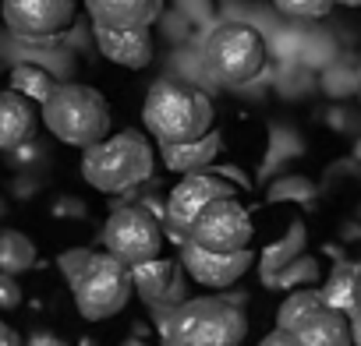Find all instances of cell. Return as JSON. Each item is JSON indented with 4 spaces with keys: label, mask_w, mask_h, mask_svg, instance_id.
Segmentation results:
<instances>
[{
    "label": "cell",
    "mask_w": 361,
    "mask_h": 346,
    "mask_svg": "<svg viewBox=\"0 0 361 346\" xmlns=\"http://www.w3.org/2000/svg\"><path fill=\"white\" fill-rule=\"evenodd\" d=\"M78 0H4L0 15L22 39H50L75 22Z\"/></svg>",
    "instance_id": "30bf717a"
},
{
    "label": "cell",
    "mask_w": 361,
    "mask_h": 346,
    "mask_svg": "<svg viewBox=\"0 0 361 346\" xmlns=\"http://www.w3.org/2000/svg\"><path fill=\"white\" fill-rule=\"evenodd\" d=\"M131 279H135V293L152 304V307H177L185 304V276H180V265L170 262V258H152V262H142L131 269Z\"/></svg>",
    "instance_id": "7c38bea8"
},
{
    "label": "cell",
    "mask_w": 361,
    "mask_h": 346,
    "mask_svg": "<svg viewBox=\"0 0 361 346\" xmlns=\"http://www.w3.org/2000/svg\"><path fill=\"white\" fill-rule=\"evenodd\" d=\"M25 346H68V339H61V335H54V332L39 328V332H32V335L25 339Z\"/></svg>",
    "instance_id": "83f0119b"
},
{
    "label": "cell",
    "mask_w": 361,
    "mask_h": 346,
    "mask_svg": "<svg viewBox=\"0 0 361 346\" xmlns=\"http://www.w3.org/2000/svg\"><path fill=\"white\" fill-rule=\"evenodd\" d=\"M202 64L220 85H248L266 64V39L241 22L220 25L202 46Z\"/></svg>",
    "instance_id": "8992f818"
},
{
    "label": "cell",
    "mask_w": 361,
    "mask_h": 346,
    "mask_svg": "<svg viewBox=\"0 0 361 346\" xmlns=\"http://www.w3.org/2000/svg\"><path fill=\"white\" fill-rule=\"evenodd\" d=\"M350 335H354V346H361V307L350 314Z\"/></svg>",
    "instance_id": "4dcf8cb0"
},
{
    "label": "cell",
    "mask_w": 361,
    "mask_h": 346,
    "mask_svg": "<svg viewBox=\"0 0 361 346\" xmlns=\"http://www.w3.org/2000/svg\"><path fill=\"white\" fill-rule=\"evenodd\" d=\"M273 8L290 18H322V15H329L333 0H273Z\"/></svg>",
    "instance_id": "cb8c5ba5"
},
{
    "label": "cell",
    "mask_w": 361,
    "mask_h": 346,
    "mask_svg": "<svg viewBox=\"0 0 361 346\" xmlns=\"http://www.w3.org/2000/svg\"><path fill=\"white\" fill-rule=\"evenodd\" d=\"M163 241H166L163 216H156L145 205H121L110 212V219L103 226V248L131 269L159 258Z\"/></svg>",
    "instance_id": "52a82bcc"
},
{
    "label": "cell",
    "mask_w": 361,
    "mask_h": 346,
    "mask_svg": "<svg viewBox=\"0 0 361 346\" xmlns=\"http://www.w3.org/2000/svg\"><path fill=\"white\" fill-rule=\"evenodd\" d=\"M36 265V244L22 230H0V272L22 276Z\"/></svg>",
    "instance_id": "ffe728a7"
},
{
    "label": "cell",
    "mask_w": 361,
    "mask_h": 346,
    "mask_svg": "<svg viewBox=\"0 0 361 346\" xmlns=\"http://www.w3.org/2000/svg\"><path fill=\"white\" fill-rule=\"evenodd\" d=\"M259 346H298V339H294V332H283V328H273Z\"/></svg>",
    "instance_id": "f1b7e54d"
},
{
    "label": "cell",
    "mask_w": 361,
    "mask_h": 346,
    "mask_svg": "<svg viewBox=\"0 0 361 346\" xmlns=\"http://www.w3.org/2000/svg\"><path fill=\"white\" fill-rule=\"evenodd\" d=\"M0 346H25V342H22V335H18L8 321H0Z\"/></svg>",
    "instance_id": "f546056e"
},
{
    "label": "cell",
    "mask_w": 361,
    "mask_h": 346,
    "mask_svg": "<svg viewBox=\"0 0 361 346\" xmlns=\"http://www.w3.org/2000/svg\"><path fill=\"white\" fill-rule=\"evenodd\" d=\"M220 145H224L220 131H209L206 138L188 141V145H159V152H163L166 169L180 173V177H188V173H202V169H209L216 162Z\"/></svg>",
    "instance_id": "e0dca14e"
},
{
    "label": "cell",
    "mask_w": 361,
    "mask_h": 346,
    "mask_svg": "<svg viewBox=\"0 0 361 346\" xmlns=\"http://www.w3.org/2000/svg\"><path fill=\"white\" fill-rule=\"evenodd\" d=\"M255 237V223L248 216V209L238 198H220L213 202L206 212H199V219L188 226V244L206 248V251H220V255H234V251H248Z\"/></svg>",
    "instance_id": "ba28073f"
},
{
    "label": "cell",
    "mask_w": 361,
    "mask_h": 346,
    "mask_svg": "<svg viewBox=\"0 0 361 346\" xmlns=\"http://www.w3.org/2000/svg\"><path fill=\"white\" fill-rule=\"evenodd\" d=\"M301 251H305V226L301 223H294L290 226V233L283 237V241H276V244H269L266 248V255H262V265H259V272H262V283L269 286L294 258H301Z\"/></svg>",
    "instance_id": "d6986e66"
},
{
    "label": "cell",
    "mask_w": 361,
    "mask_h": 346,
    "mask_svg": "<svg viewBox=\"0 0 361 346\" xmlns=\"http://www.w3.org/2000/svg\"><path fill=\"white\" fill-rule=\"evenodd\" d=\"M89 255H92L89 248H75V251H64V255L57 258V265H61V272L71 279V276H75V272H78V269L89 262Z\"/></svg>",
    "instance_id": "484cf974"
},
{
    "label": "cell",
    "mask_w": 361,
    "mask_h": 346,
    "mask_svg": "<svg viewBox=\"0 0 361 346\" xmlns=\"http://www.w3.org/2000/svg\"><path fill=\"white\" fill-rule=\"evenodd\" d=\"M220 198H234V188L220 177V173L202 169V173H188V177H180L177 188L166 198V219H163V226H166L170 241L188 244V226L199 219V212H206Z\"/></svg>",
    "instance_id": "9c48e42d"
},
{
    "label": "cell",
    "mask_w": 361,
    "mask_h": 346,
    "mask_svg": "<svg viewBox=\"0 0 361 346\" xmlns=\"http://www.w3.org/2000/svg\"><path fill=\"white\" fill-rule=\"evenodd\" d=\"M39 110L29 96L8 89L0 92V152H15L22 145L32 141L36 134V124H39Z\"/></svg>",
    "instance_id": "9a60e30c"
},
{
    "label": "cell",
    "mask_w": 361,
    "mask_h": 346,
    "mask_svg": "<svg viewBox=\"0 0 361 346\" xmlns=\"http://www.w3.org/2000/svg\"><path fill=\"white\" fill-rule=\"evenodd\" d=\"M152 145L138 131H117L82 152V177L103 195H124L152 177Z\"/></svg>",
    "instance_id": "3957f363"
},
{
    "label": "cell",
    "mask_w": 361,
    "mask_h": 346,
    "mask_svg": "<svg viewBox=\"0 0 361 346\" xmlns=\"http://www.w3.org/2000/svg\"><path fill=\"white\" fill-rule=\"evenodd\" d=\"M8 89H15V92L29 96L36 106H43V103L54 96L57 82H54V75L43 71L39 64H18V68H11V75H8Z\"/></svg>",
    "instance_id": "44dd1931"
},
{
    "label": "cell",
    "mask_w": 361,
    "mask_h": 346,
    "mask_svg": "<svg viewBox=\"0 0 361 346\" xmlns=\"http://www.w3.org/2000/svg\"><path fill=\"white\" fill-rule=\"evenodd\" d=\"M326 307L340 311V314H354L361 307V262H340L333 265V272L326 276V283L319 286Z\"/></svg>",
    "instance_id": "ac0fdd59"
},
{
    "label": "cell",
    "mask_w": 361,
    "mask_h": 346,
    "mask_svg": "<svg viewBox=\"0 0 361 346\" xmlns=\"http://www.w3.org/2000/svg\"><path fill=\"white\" fill-rule=\"evenodd\" d=\"M213 103L185 82H156L142 106V124L159 145H188L213 131Z\"/></svg>",
    "instance_id": "6da1fadb"
},
{
    "label": "cell",
    "mask_w": 361,
    "mask_h": 346,
    "mask_svg": "<svg viewBox=\"0 0 361 346\" xmlns=\"http://www.w3.org/2000/svg\"><path fill=\"white\" fill-rule=\"evenodd\" d=\"M22 304V286L15 276L8 272H0V311H15Z\"/></svg>",
    "instance_id": "d4e9b609"
},
{
    "label": "cell",
    "mask_w": 361,
    "mask_h": 346,
    "mask_svg": "<svg viewBox=\"0 0 361 346\" xmlns=\"http://www.w3.org/2000/svg\"><path fill=\"white\" fill-rule=\"evenodd\" d=\"M96 29V46L99 53L110 60V64H121V68H149L152 64V32L149 29Z\"/></svg>",
    "instance_id": "5bb4252c"
},
{
    "label": "cell",
    "mask_w": 361,
    "mask_h": 346,
    "mask_svg": "<svg viewBox=\"0 0 361 346\" xmlns=\"http://www.w3.org/2000/svg\"><path fill=\"white\" fill-rule=\"evenodd\" d=\"M248 332L245 311L224 297H195L163 314V346H241Z\"/></svg>",
    "instance_id": "7a4b0ae2"
},
{
    "label": "cell",
    "mask_w": 361,
    "mask_h": 346,
    "mask_svg": "<svg viewBox=\"0 0 361 346\" xmlns=\"http://www.w3.org/2000/svg\"><path fill=\"white\" fill-rule=\"evenodd\" d=\"M319 279V262L315 258H308V255H301V258H294L269 286H283V290H305L308 283H315Z\"/></svg>",
    "instance_id": "603a6c76"
},
{
    "label": "cell",
    "mask_w": 361,
    "mask_h": 346,
    "mask_svg": "<svg viewBox=\"0 0 361 346\" xmlns=\"http://www.w3.org/2000/svg\"><path fill=\"white\" fill-rule=\"evenodd\" d=\"M319 307H326V300H322V290H312V286H305V290H294L283 304H280V311H276V328H283V332H290V328H298L312 311H319Z\"/></svg>",
    "instance_id": "7402d4cb"
},
{
    "label": "cell",
    "mask_w": 361,
    "mask_h": 346,
    "mask_svg": "<svg viewBox=\"0 0 361 346\" xmlns=\"http://www.w3.org/2000/svg\"><path fill=\"white\" fill-rule=\"evenodd\" d=\"M68 283H71L75 307L85 321H103V318L124 311V304L135 293L131 265H124L110 251H92L89 262Z\"/></svg>",
    "instance_id": "5b68a950"
},
{
    "label": "cell",
    "mask_w": 361,
    "mask_h": 346,
    "mask_svg": "<svg viewBox=\"0 0 361 346\" xmlns=\"http://www.w3.org/2000/svg\"><path fill=\"white\" fill-rule=\"evenodd\" d=\"M85 11L99 29H152L163 0H85Z\"/></svg>",
    "instance_id": "4fadbf2b"
},
{
    "label": "cell",
    "mask_w": 361,
    "mask_h": 346,
    "mask_svg": "<svg viewBox=\"0 0 361 346\" xmlns=\"http://www.w3.org/2000/svg\"><path fill=\"white\" fill-rule=\"evenodd\" d=\"M298 346H354L350 335V318L333 311V307H319L312 311L298 328H290Z\"/></svg>",
    "instance_id": "2e32d148"
},
{
    "label": "cell",
    "mask_w": 361,
    "mask_h": 346,
    "mask_svg": "<svg viewBox=\"0 0 361 346\" xmlns=\"http://www.w3.org/2000/svg\"><path fill=\"white\" fill-rule=\"evenodd\" d=\"M121 346H149V342H142V339H124Z\"/></svg>",
    "instance_id": "d6a6232c"
},
{
    "label": "cell",
    "mask_w": 361,
    "mask_h": 346,
    "mask_svg": "<svg viewBox=\"0 0 361 346\" xmlns=\"http://www.w3.org/2000/svg\"><path fill=\"white\" fill-rule=\"evenodd\" d=\"M47 131L75 148H92L103 138H110V106L103 99L99 89L92 85H78V82H64L54 89V96L39 106Z\"/></svg>",
    "instance_id": "277c9868"
},
{
    "label": "cell",
    "mask_w": 361,
    "mask_h": 346,
    "mask_svg": "<svg viewBox=\"0 0 361 346\" xmlns=\"http://www.w3.org/2000/svg\"><path fill=\"white\" fill-rule=\"evenodd\" d=\"M308 191H312V188H308V184H305L301 177H290L287 184H276L269 198H287V195H298V198H308Z\"/></svg>",
    "instance_id": "4316f807"
},
{
    "label": "cell",
    "mask_w": 361,
    "mask_h": 346,
    "mask_svg": "<svg viewBox=\"0 0 361 346\" xmlns=\"http://www.w3.org/2000/svg\"><path fill=\"white\" fill-rule=\"evenodd\" d=\"M333 4H343V8H361V0H333Z\"/></svg>",
    "instance_id": "1f68e13d"
},
{
    "label": "cell",
    "mask_w": 361,
    "mask_h": 346,
    "mask_svg": "<svg viewBox=\"0 0 361 346\" xmlns=\"http://www.w3.org/2000/svg\"><path fill=\"white\" fill-rule=\"evenodd\" d=\"M180 265H185V272L195 283L224 290V286H234L255 265V251L248 248V251L220 255V251H206V248H195V244H180Z\"/></svg>",
    "instance_id": "8fae6325"
}]
</instances>
